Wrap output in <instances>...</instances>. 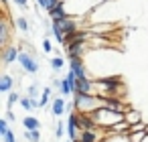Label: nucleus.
<instances>
[{
  "mask_svg": "<svg viewBox=\"0 0 148 142\" xmlns=\"http://www.w3.org/2000/svg\"><path fill=\"white\" fill-rule=\"evenodd\" d=\"M124 120L130 124V126H134V124H138V122H142V114L138 112V110H134V108H130V110H126V114H124Z\"/></svg>",
  "mask_w": 148,
  "mask_h": 142,
  "instance_id": "obj_10",
  "label": "nucleus"
},
{
  "mask_svg": "<svg viewBox=\"0 0 148 142\" xmlns=\"http://www.w3.org/2000/svg\"><path fill=\"white\" fill-rule=\"evenodd\" d=\"M18 63H21V67L27 71V73H39V61H37V57L35 55H31V53H21L18 55Z\"/></svg>",
  "mask_w": 148,
  "mask_h": 142,
  "instance_id": "obj_3",
  "label": "nucleus"
},
{
  "mask_svg": "<svg viewBox=\"0 0 148 142\" xmlns=\"http://www.w3.org/2000/svg\"><path fill=\"white\" fill-rule=\"evenodd\" d=\"M101 106L103 104H101V97L99 95H93V93H75L73 108L79 114H91V112L99 110Z\"/></svg>",
  "mask_w": 148,
  "mask_h": 142,
  "instance_id": "obj_2",
  "label": "nucleus"
},
{
  "mask_svg": "<svg viewBox=\"0 0 148 142\" xmlns=\"http://www.w3.org/2000/svg\"><path fill=\"white\" fill-rule=\"evenodd\" d=\"M69 69L77 75V79H85L87 77V69H85V63H83V59H69Z\"/></svg>",
  "mask_w": 148,
  "mask_h": 142,
  "instance_id": "obj_5",
  "label": "nucleus"
},
{
  "mask_svg": "<svg viewBox=\"0 0 148 142\" xmlns=\"http://www.w3.org/2000/svg\"><path fill=\"white\" fill-rule=\"evenodd\" d=\"M21 10H29V0H12Z\"/></svg>",
  "mask_w": 148,
  "mask_h": 142,
  "instance_id": "obj_23",
  "label": "nucleus"
},
{
  "mask_svg": "<svg viewBox=\"0 0 148 142\" xmlns=\"http://www.w3.org/2000/svg\"><path fill=\"white\" fill-rule=\"evenodd\" d=\"M2 4H4V8H6V4H8V0H2Z\"/></svg>",
  "mask_w": 148,
  "mask_h": 142,
  "instance_id": "obj_28",
  "label": "nucleus"
},
{
  "mask_svg": "<svg viewBox=\"0 0 148 142\" xmlns=\"http://www.w3.org/2000/svg\"><path fill=\"white\" fill-rule=\"evenodd\" d=\"M6 120H8V122H12V120H14V116H12V112H8V114H6Z\"/></svg>",
  "mask_w": 148,
  "mask_h": 142,
  "instance_id": "obj_27",
  "label": "nucleus"
},
{
  "mask_svg": "<svg viewBox=\"0 0 148 142\" xmlns=\"http://www.w3.org/2000/svg\"><path fill=\"white\" fill-rule=\"evenodd\" d=\"M37 2H39V6L43 8V10H47V12H51L55 6H59L61 2H63V0H37Z\"/></svg>",
  "mask_w": 148,
  "mask_h": 142,
  "instance_id": "obj_14",
  "label": "nucleus"
},
{
  "mask_svg": "<svg viewBox=\"0 0 148 142\" xmlns=\"http://www.w3.org/2000/svg\"><path fill=\"white\" fill-rule=\"evenodd\" d=\"M43 51H45V53H53V43H51L49 39L43 41Z\"/></svg>",
  "mask_w": 148,
  "mask_h": 142,
  "instance_id": "obj_24",
  "label": "nucleus"
},
{
  "mask_svg": "<svg viewBox=\"0 0 148 142\" xmlns=\"http://www.w3.org/2000/svg\"><path fill=\"white\" fill-rule=\"evenodd\" d=\"M8 39H10V27H8V19H4L0 25V45L8 47Z\"/></svg>",
  "mask_w": 148,
  "mask_h": 142,
  "instance_id": "obj_9",
  "label": "nucleus"
},
{
  "mask_svg": "<svg viewBox=\"0 0 148 142\" xmlns=\"http://www.w3.org/2000/svg\"><path fill=\"white\" fill-rule=\"evenodd\" d=\"M63 130H65V128H63V122H57V128H55V136H57V138H63Z\"/></svg>",
  "mask_w": 148,
  "mask_h": 142,
  "instance_id": "obj_26",
  "label": "nucleus"
},
{
  "mask_svg": "<svg viewBox=\"0 0 148 142\" xmlns=\"http://www.w3.org/2000/svg\"><path fill=\"white\" fill-rule=\"evenodd\" d=\"M16 102H21V95H18L16 91H10V93H8V104H6V106H8V110H10Z\"/></svg>",
  "mask_w": 148,
  "mask_h": 142,
  "instance_id": "obj_21",
  "label": "nucleus"
},
{
  "mask_svg": "<svg viewBox=\"0 0 148 142\" xmlns=\"http://www.w3.org/2000/svg\"><path fill=\"white\" fill-rule=\"evenodd\" d=\"M124 114H126V112H116V110H110V108L101 106L99 110L91 112L89 116H91V120H93V124H95L97 128L108 130V128H112V126L124 122Z\"/></svg>",
  "mask_w": 148,
  "mask_h": 142,
  "instance_id": "obj_1",
  "label": "nucleus"
},
{
  "mask_svg": "<svg viewBox=\"0 0 148 142\" xmlns=\"http://www.w3.org/2000/svg\"><path fill=\"white\" fill-rule=\"evenodd\" d=\"M25 138L29 142H41V130H25Z\"/></svg>",
  "mask_w": 148,
  "mask_h": 142,
  "instance_id": "obj_17",
  "label": "nucleus"
},
{
  "mask_svg": "<svg viewBox=\"0 0 148 142\" xmlns=\"http://www.w3.org/2000/svg\"><path fill=\"white\" fill-rule=\"evenodd\" d=\"M75 93H93V95H95V83H93L89 77L77 79V83H75ZM75 93H73V95H75Z\"/></svg>",
  "mask_w": 148,
  "mask_h": 142,
  "instance_id": "obj_4",
  "label": "nucleus"
},
{
  "mask_svg": "<svg viewBox=\"0 0 148 142\" xmlns=\"http://www.w3.org/2000/svg\"><path fill=\"white\" fill-rule=\"evenodd\" d=\"M59 91H61L63 97H65V95H71V93H75V85H73L67 77H63V79H61V85H59Z\"/></svg>",
  "mask_w": 148,
  "mask_h": 142,
  "instance_id": "obj_12",
  "label": "nucleus"
},
{
  "mask_svg": "<svg viewBox=\"0 0 148 142\" xmlns=\"http://www.w3.org/2000/svg\"><path fill=\"white\" fill-rule=\"evenodd\" d=\"M8 130H10V128H8V120H6V118H2V120H0V134L4 136Z\"/></svg>",
  "mask_w": 148,
  "mask_h": 142,
  "instance_id": "obj_22",
  "label": "nucleus"
},
{
  "mask_svg": "<svg viewBox=\"0 0 148 142\" xmlns=\"http://www.w3.org/2000/svg\"><path fill=\"white\" fill-rule=\"evenodd\" d=\"M14 27H16L18 31H23V33H29V21H27L25 16H16V19H14Z\"/></svg>",
  "mask_w": 148,
  "mask_h": 142,
  "instance_id": "obj_16",
  "label": "nucleus"
},
{
  "mask_svg": "<svg viewBox=\"0 0 148 142\" xmlns=\"http://www.w3.org/2000/svg\"><path fill=\"white\" fill-rule=\"evenodd\" d=\"M146 136H148V130H144V132H130L128 134V140L130 142H144Z\"/></svg>",
  "mask_w": 148,
  "mask_h": 142,
  "instance_id": "obj_18",
  "label": "nucleus"
},
{
  "mask_svg": "<svg viewBox=\"0 0 148 142\" xmlns=\"http://www.w3.org/2000/svg\"><path fill=\"white\" fill-rule=\"evenodd\" d=\"M63 65H65V61H63L61 57H53V59H51V69H53V71H61Z\"/></svg>",
  "mask_w": 148,
  "mask_h": 142,
  "instance_id": "obj_20",
  "label": "nucleus"
},
{
  "mask_svg": "<svg viewBox=\"0 0 148 142\" xmlns=\"http://www.w3.org/2000/svg\"><path fill=\"white\" fill-rule=\"evenodd\" d=\"M49 97H51V87H45L43 93H41V99H39V108H45L47 102H49Z\"/></svg>",
  "mask_w": 148,
  "mask_h": 142,
  "instance_id": "obj_19",
  "label": "nucleus"
},
{
  "mask_svg": "<svg viewBox=\"0 0 148 142\" xmlns=\"http://www.w3.org/2000/svg\"><path fill=\"white\" fill-rule=\"evenodd\" d=\"M12 85H14V79L10 77V75H2L0 77V91H4V93H10L12 91Z\"/></svg>",
  "mask_w": 148,
  "mask_h": 142,
  "instance_id": "obj_11",
  "label": "nucleus"
},
{
  "mask_svg": "<svg viewBox=\"0 0 148 142\" xmlns=\"http://www.w3.org/2000/svg\"><path fill=\"white\" fill-rule=\"evenodd\" d=\"M67 16H69V12H67V6H65V2H61L59 6H55V8L49 12V19H51V23H59V21L67 19Z\"/></svg>",
  "mask_w": 148,
  "mask_h": 142,
  "instance_id": "obj_6",
  "label": "nucleus"
},
{
  "mask_svg": "<svg viewBox=\"0 0 148 142\" xmlns=\"http://www.w3.org/2000/svg\"><path fill=\"white\" fill-rule=\"evenodd\" d=\"M2 138H4V142H16V136H14V132H12V130H8Z\"/></svg>",
  "mask_w": 148,
  "mask_h": 142,
  "instance_id": "obj_25",
  "label": "nucleus"
},
{
  "mask_svg": "<svg viewBox=\"0 0 148 142\" xmlns=\"http://www.w3.org/2000/svg\"><path fill=\"white\" fill-rule=\"evenodd\" d=\"M18 55H21V51L16 47H4V51H2V57H4V63L6 65L18 61Z\"/></svg>",
  "mask_w": 148,
  "mask_h": 142,
  "instance_id": "obj_7",
  "label": "nucleus"
},
{
  "mask_svg": "<svg viewBox=\"0 0 148 142\" xmlns=\"http://www.w3.org/2000/svg\"><path fill=\"white\" fill-rule=\"evenodd\" d=\"M65 108H67V102H65V97L61 95V97H55L53 99V106H51V112H53V116H63L65 114Z\"/></svg>",
  "mask_w": 148,
  "mask_h": 142,
  "instance_id": "obj_8",
  "label": "nucleus"
},
{
  "mask_svg": "<svg viewBox=\"0 0 148 142\" xmlns=\"http://www.w3.org/2000/svg\"><path fill=\"white\" fill-rule=\"evenodd\" d=\"M112 29H114V25H95V27H91V33H97L99 37H106Z\"/></svg>",
  "mask_w": 148,
  "mask_h": 142,
  "instance_id": "obj_15",
  "label": "nucleus"
},
{
  "mask_svg": "<svg viewBox=\"0 0 148 142\" xmlns=\"http://www.w3.org/2000/svg\"><path fill=\"white\" fill-rule=\"evenodd\" d=\"M23 126H25V130H41V122L35 116H25Z\"/></svg>",
  "mask_w": 148,
  "mask_h": 142,
  "instance_id": "obj_13",
  "label": "nucleus"
}]
</instances>
